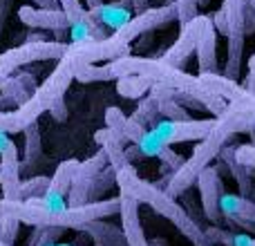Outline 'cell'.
Instances as JSON below:
<instances>
[{"label":"cell","instance_id":"5bb4252c","mask_svg":"<svg viewBox=\"0 0 255 246\" xmlns=\"http://www.w3.org/2000/svg\"><path fill=\"white\" fill-rule=\"evenodd\" d=\"M18 18L25 22L27 27H36V29H49V31H67L72 29V22L65 11H49V9L38 7H25L18 9Z\"/></svg>","mask_w":255,"mask_h":246},{"label":"cell","instance_id":"f35d334b","mask_svg":"<svg viewBox=\"0 0 255 246\" xmlns=\"http://www.w3.org/2000/svg\"><path fill=\"white\" fill-rule=\"evenodd\" d=\"M130 2H132V9L136 11V16L143 13V11H148V0H130Z\"/></svg>","mask_w":255,"mask_h":246},{"label":"cell","instance_id":"4dcf8cb0","mask_svg":"<svg viewBox=\"0 0 255 246\" xmlns=\"http://www.w3.org/2000/svg\"><path fill=\"white\" fill-rule=\"evenodd\" d=\"M197 4H199V0H177V22H179L181 27L193 22L195 18L199 16Z\"/></svg>","mask_w":255,"mask_h":246},{"label":"cell","instance_id":"8992f818","mask_svg":"<svg viewBox=\"0 0 255 246\" xmlns=\"http://www.w3.org/2000/svg\"><path fill=\"white\" fill-rule=\"evenodd\" d=\"M175 20H177V0H168V4H163V7L148 9V11L134 16L128 25H124L119 31H115L110 38L121 45H130L132 40L139 38L141 34H150L152 29L166 27Z\"/></svg>","mask_w":255,"mask_h":246},{"label":"cell","instance_id":"44dd1931","mask_svg":"<svg viewBox=\"0 0 255 246\" xmlns=\"http://www.w3.org/2000/svg\"><path fill=\"white\" fill-rule=\"evenodd\" d=\"M90 16H92V20H97L99 25L103 27H112L115 31H119L124 25L132 20V13L130 9H126L124 4H101V7L97 9H90Z\"/></svg>","mask_w":255,"mask_h":246},{"label":"cell","instance_id":"836d02e7","mask_svg":"<svg viewBox=\"0 0 255 246\" xmlns=\"http://www.w3.org/2000/svg\"><path fill=\"white\" fill-rule=\"evenodd\" d=\"M244 29L249 34H255V4L251 0H244Z\"/></svg>","mask_w":255,"mask_h":246},{"label":"cell","instance_id":"f546056e","mask_svg":"<svg viewBox=\"0 0 255 246\" xmlns=\"http://www.w3.org/2000/svg\"><path fill=\"white\" fill-rule=\"evenodd\" d=\"M139 148H141V152H143V157H159V154H161L166 148H170V145H168L163 139H159L152 130H148V134L141 139Z\"/></svg>","mask_w":255,"mask_h":246},{"label":"cell","instance_id":"60d3db41","mask_svg":"<svg viewBox=\"0 0 255 246\" xmlns=\"http://www.w3.org/2000/svg\"><path fill=\"white\" fill-rule=\"evenodd\" d=\"M150 246H168V242H166V240H152Z\"/></svg>","mask_w":255,"mask_h":246},{"label":"cell","instance_id":"ab89813d","mask_svg":"<svg viewBox=\"0 0 255 246\" xmlns=\"http://www.w3.org/2000/svg\"><path fill=\"white\" fill-rule=\"evenodd\" d=\"M85 2H88L90 9H97V7H101L103 4V0H85Z\"/></svg>","mask_w":255,"mask_h":246},{"label":"cell","instance_id":"8d00e7d4","mask_svg":"<svg viewBox=\"0 0 255 246\" xmlns=\"http://www.w3.org/2000/svg\"><path fill=\"white\" fill-rule=\"evenodd\" d=\"M11 11H13V0H0V40H2L4 22H7V18Z\"/></svg>","mask_w":255,"mask_h":246},{"label":"cell","instance_id":"d4e9b609","mask_svg":"<svg viewBox=\"0 0 255 246\" xmlns=\"http://www.w3.org/2000/svg\"><path fill=\"white\" fill-rule=\"evenodd\" d=\"M49 184H52V177H29L20 184V195H18V202H29V199H40L47 195Z\"/></svg>","mask_w":255,"mask_h":246},{"label":"cell","instance_id":"7bdbcfd3","mask_svg":"<svg viewBox=\"0 0 255 246\" xmlns=\"http://www.w3.org/2000/svg\"><path fill=\"white\" fill-rule=\"evenodd\" d=\"M0 246H9V244H4V242H0Z\"/></svg>","mask_w":255,"mask_h":246},{"label":"cell","instance_id":"9a60e30c","mask_svg":"<svg viewBox=\"0 0 255 246\" xmlns=\"http://www.w3.org/2000/svg\"><path fill=\"white\" fill-rule=\"evenodd\" d=\"M121 195V229L128 240V246H150V240L145 238L143 226L139 220V206L132 195L128 193H119Z\"/></svg>","mask_w":255,"mask_h":246},{"label":"cell","instance_id":"5b68a950","mask_svg":"<svg viewBox=\"0 0 255 246\" xmlns=\"http://www.w3.org/2000/svg\"><path fill=\"white\" fill-rule=\"evenodd\" d=\"M229 18V49H226V67L224 76L231 81H238L240 72H242V56H244V38H247V29H244V0H224L222 2Z\"/></svg>","mask_w":255,"mask_h":246},{"label":"cell","instance_id":"d6a6232c","mask_svg":"<svg viewBox=\"0 0 255 246\" xmlns=\"http://www.w3.org/2000/svg\"><path fill=\"white\" fill-rule=\"evenodd\" d=\"M157 159H159V161H161L163 170H170L172 175H175V172H179V170H181V166H184V163H186V159L181 157V154H177L172 148H166L161 154H159Z\"/></svg>","mask_w":255,"mask_h":246},{"label":"cell","instance_id":"ac0fdd59","mask_svg":"<svg viewBox=\"0 0 255 246\" xmlns=\"http://www.w3.org/2000/svg\"><path fill=\"white\" fill-rule=\"evenodd\" d=\"M94 141L101 145V150H106V154L110 157V166L115 168L117 172H121L128 166H132L126 157V141L121 139L117 132H112L110 127H101V130H97Z\"/></svg>","mask_w":255,"mask_h":246},{"label":"cell","instance_id":"277c9868","mask_svg":"<svg viewBox=\"0 0 255 246\" xmlns=\"http://www.w3.org/2000/svg\"><path fill=\"white\" fill-rule=\"evenodd\" d=\"M70 45L63 40H27L20 47L7 49L0 54V85L7 79H11L13 72L22 65L38 61H61L67 54Z\"/></svg>","mask_w":255,"mask_h":246},{"label":"cell","instance_id":"74e56055","mask_svg":"<svg viewBox=\"0 0 255 246\" xmlns=\"http://www.w3.org/2000/svg\"><path fill=\"white\" fill-rule=\"evenodd\" d=\"M29 2L38 4V9H49V11H63L58 0H29Z\"/></svg>","mask_w":255,"mask_h":246},{"label":"cell","instance_id":"3957f363","mask_svg":"<svg viewBox=\"0 0 255 246\" xmlns=\"http://www.w3.org/2000/svg\"><path fill=\"white\" fill-rule=\"evenodd\" d=\"M117 186L121 188V193L132 195L139 204L150 206L157 215L166 217L170 224H175V229L179 231L188 242H193V246H215L208 240L206 229L199 226L197 222L188 215V211H184L166 190H159L154 184H148L145 179H141L132 166L117 172Z\"/></svg>","mask_w":255,"mask_h":246},{"label":"cell","instance_id":"e0dca14e","mask_svg":"<svg viewBox=\"0 0 255 246\" xmlns=\"http://www.w3.org/2000/svg\"><path fill=\"white\" fill-rule=\"evenodd\" d=\"M106 127H110L112 132H117L126 143H134V145H139L141 139L148 134V130H145L143 125H139L136 121H132L130 117H126L124 112L115 106L106 110Z\"/></svg>","mask_w":255,"mask_h":246},{"label":"cell","instance_id":"484cf974","mask_svg":"<svg viewBox=\"0 0 255 246\" xmlns=\"http://www.w3.org/2000/svg\"><path fill=\"white\" fill-rule=\"evenodd\" d=\"M157 117H159V106H157V101H154L152 97H143L139 101V108L134 110V115L130 117L132 121H136L139 125H143V127H150L152 130L154 125H157Z\"/></svg>","mask_w":255,"mask_h":246},{"label":"cell","instance_id":"52a82bcc","mask_svg":"<svg viewBox=\"0 0 255 246\" xmlns=\"http://www.w3.org/2000/svg\"><path fill=\"white\" fill-rule=\"evenodd\" d=\"M79 163L81 161H76V159H67V161L58 163V168L52 175V184H49L47 195L40 199H29L27 204H31V206H36V208L52 211V213H61V211H65V208H70L67 206V197H70L72 181H74Z\"/></svg>","mask_w":255,"mask_h":246},{"label":"cell","instance_id":"7c38bea8","mask_svg":"<svg viewBox=\"0 0 255 246\" xmlns=\"http://www.w3.org/2000/svg\"><path fill=\"white\" fill-rule=\"evenodd\" d=\"M20 159H18V148L13 141H9V145L0 152V188H2V199L9 202H18L20 195Z\"/></svg>","mask_w":255,"mask_h":246},{"label":"cell","instance_id":"ee69618b","mask_svg":"<svg viewBox=\"0 0 255 246\" xmlns=\"http://www.w3.org/2000/svg\"><path fill=\"white\" fill-rule=\"evenodd\" d=\"M251 2H253V4H255V0H251Z\"/></svg>","mask_w":255,"mask_h":246},{"label":"cell","instance_id":"d590c367","mask_svg":"<svg viewBox=\"0 0 255 246\" xmlns=\"http://www.w3.org/2000/svg\"><path fill=\"white\" fill-rule=\"evenodd\" d=\"M49 117H54L56 121H65L67 119V106H65V97L58 99V101L52 103L49 108Z\"/></svg>","mask_w":255,"mask_h":246},{"label":"cell","instance_id":"7402d4cb","mask_svg":"<svg viewBox=\"0 0 255 246\" xmlns=\"http://www.w3.org/2000/svg\"><path fill=\"white\" fill-rule=\"evenodd\" d=\"M25 154H22V163L20 168L22 170H31L34 166H38V159L43 154V139H40V127L38 123H31L25 132Z\"/></svg>","mask_w":255,"mask_h":246},{"label":"cell","instance_id":"ba28073f","mask_svg":"<svg viewBox=\"0 0 255 246\" xmlns=\"http://www.w3.org/2000/svg\"><path fill=\"white\" fill-rule=\"evenodd\" d=\"M108 166H110V157L106 154V150H99L94 157L81 161L79 168H76L74 181H72V190H70V197H67V206L79 208V206L90 204V190H92L97 177L101 175Z\"/></svg>","mask_w":255,"mask_h":246},{"label":"cell","instance_id":"1f68e13d","mask_svg":"<svg viewBox=\"0 0 255 246\" xmlns=\"http://www.w3.org/2000/svg\"><path fill=\"white\" fill-rule=\"evenodd\" d=\"M18 229H20V222L11 220V217H0V242L13 246L18 238Z\"/></svg>","mask_w":255,"mask_h":246},{"label":"cell","instance_id":"f1b7e54d","mask_svg":"<svg viewBox=\"0 0 255 246\" xmlns=\"http://www.w3.org/2000/svg\"><path fill=\"white\" fill-rule=\"evenodd\" d=\"M157 106L159 115L166 117V121H190L188 110L184 106H179L177 101H172V99H161V101H157Z\"/></svg>","mask_w":255,"mask_h":246},{"label":"cell","instance_id":"cb8c5ba5","mask_svg":"<svg viewBox=\"0 0 255 246\" xmlns=\"http://www.w3.org/2000/svg\"><path fill=\"white\" fill-rule=\"evenodd\" d=\"M152 83L141 76H126V79L117 81V92L126 99H141L143 94H150Z\"/></svg>","mask_w":255,"mask_h":246},{"label":"cell","instance_id":"7a4b0ae2","mask_svg":"<svg viewBox=\"0 0 255 246\" xmlns=\"http://www.w3.org/2000/svg\"><path fill=\"white\" fill-rule=\"evenodd\" d=\"M251 127H253L251 119H249L242 110H238L235 106H229V110H226L224 115L217 119L215 130H213L204 141H199V143L195 145L193 154L186 159V163L181 166V170L172 175V179H170V184H168L166 193L170 195L172 199L181 197V195H184L190 186L197 184L199 175H202L206 168H211L213 159L220 157V152L226 148V145H229L231 136L240 134V132H247V134H249V130H251Z\"/></svg>","mask_w":255,"mask_h":246},{"label":"cell","instance_id":"2e32d148","mask_svg":"<svg viewBox=\"0 0 255 246\" xmlns=\"http://www.w3.org/2000/svg\"><path fill=\"white\" fill-rule=\"evenodd\" d=\"M235 150H238V145H226V148L220 152V157H217V159H220V161L229 168L231 177L238 181L240 195H242V197H247V199H251V202H255V170L242 166V163L238 161Z\"/></svg>","mask_w":255,"mask_h":246},{"label":"cell","instance_id":"8fae6325","mask_svg":"<svg viewBox=\"0 0 255 246\" xmlns=\"http://www.w3.org/2000/svg\"><path fill=\"white\" fill-rule=\"evenodd\" d=\"M202 25H204V16H197L193 22H188V25L181 27L179 38L175 40V45H172V47H168L166 52H163L161 61H166L168 65L181 70V67L188 63V58L193 56V52H197V43H199V34H202Z\"/></svg>","mask_w":255,"mask_h":246},{"label":"cell","instance_id":"d6986e66","mask_svg":"<svg viewBox=\"0 0 255 246\" xmlns=\"http://www.w3.org/2000/svg\"><path fill=\"white\" fill-rule=\"evenodd\" d=\"M222 215L226 222H249L255 224V202L242 195L224 193L222 195Z\"/></svg>","mask_w":255,"mask_h":246},{"label":"cell","instance_id":"e575fe53","mask_svg":"<svg viewBox=\"0 0 255 246\" xmlns=\"http://www.w3.org/2000/svg\"><path fill=\"white\" fill-rule=\"evenodd\" d=\"M213 25H215V29L220 31L222 36H226V38H229V18H226L224 7H220L215 11V16H213Z\"/></svg>","mask_w":255,"mask_h":246},{"label":"cell","instance_id":"30bf717a","mask_svg":"<svg viewBox=\"0 0 255 246\" xmlns=\"http://www.w3.org/2000/svg\"><path fill=\"white\" fill-rule=\"evenodd\" d=\"M199 199H202V211L204 217L211 222V226H222L224 215H222V195L226 193L222 186V177L217 166H211L199 175L197 179Z\"/></svg>","mask_w":255,"mask_h":246},{"label":"cell","instance_id":"4fadbf2b","mask_svg":"<svg viewBox=\"0 0 255 246\" xmlns=\"http://www.w3.org/2000/svg\"><path fill=\"white\" fill-rule=\"evenodd\" d=\"M197 65L199 74H220V65H217V29L213 25L211 16H204L202 34H199L197 43Z\"/></svg>","mask_w":255,"mask_h":246},{"label":"cell","instance_id":"603a6c76","mask_svg":"<svg viewBox=\"0 0 255 246\" xmlns=\"http://www.w3.org/2000/svg\"><path fill=\"white\" fill-rule=\"evenodd\" d=\"M206 235L215 246H255V238L249 233H235L222 226H206Z\"/></svg>","mask_w":255,"mask_h":246},{"label":"cell","instance_id":"83f0119b","mask_svg":"<svg viewBox=\"0 0 255 246\" xmlns=\"http://www.w3.org/2000/svg\"><path fill=\"white\" fill-rule=\"evenodd\" d=\"M112 186H117V170L112 166H108L106 170L97 177V181H94L92 190H90V202H101V197Z\"/></svg>","mask_w":255,"mask_h":246},{"label":"cell","instance_id":"9c48e42d","mask_svg":"<svg viewBox=\"0 0 255 246\" xmlns=\"http://www.w3.org/2000/svg\"><path fill=\"white\" fill-rule=\"evenodd\" d=\"M217 119H190V121H159L152 132L168 145L184 141H204L215 130Z\"/></svg>","mask_w":255,"mask_h":246},{"label":"cell","instance_id":"4316f807","mask_svg":"<svg viewBox=\"0 0 255 246\" xmlns=\"http://www.w3.org/2000/svg\"><path fill=\"white\" fill-rule=\"evenodd\" d=\"M63 235V229H52V226H36L34 233L29 235V240L25 246H54L58 244Z\"/></svg>","mask_w":255,"mask_h":246},{"label":"cell","instance_id":"b9f144b4","mask_svg":"<svg viewBox=\"0 0 255 246\" xmlns=\"http://www.w3.org/2000/svg\"><path fill=\"white\" fill-rule=\"evenodd\" d=\"M54 246H76V244H54Z\"/></svg>","mask_w":255,"mask_h":246},{"label":"cell","instance_id":"6da1fadb","mask_svg":"<svg viewBox=\"0 0 255 246\" xmlns=\"http://www.w3.org/2000/svg\"><path fill=\"white\" fill-rule=\"evenodd\" d=\"M126 76H141L150 83H163L168 88H175L177 92H184L193 97L204 106V110L213 112V119H220L229 110V101L208 90L202 83L199 76L186 74L184 70L168 65L159 58H143V56H126L119 61H112L108 65H85L76 70V81L81 83H97V81H112V79H126Z\"/></svg>","mask_w":255,"mask_h":246},{"label":"cell","instance_id":"ffe728a7","mask_svg":"<svg viewBox=\"0 0 255 246\" xmlns=\"http://www.w3.org/2000/svg\"><path fill=\"white\" fill-rule=\"evenodd\" d=\"M83 233L94 242V246H128V240L124 235V229L110 224L106 220L92 222L83 229Z\"/></svg>","mask_w":255,"mask_h":246}]
</instances>
